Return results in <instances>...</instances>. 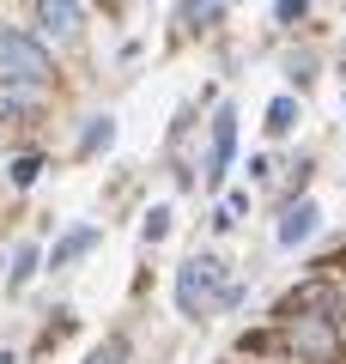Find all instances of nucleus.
I'll return each mask as SVG.
<instances>
[{"mask_svg":"<svg viewBox=\"0 0 346 364\" xmlns=\"http://www.w3.org/2000/svg\"><path fill=\"white\" fill-rule=\"evenodd\" d=\"M310 13V0H280V25H298Z\"/></svg>","mask_w":346,"mask_h":364,"instance_id":"obj_13","label":"nucleus"},{"mask_svg":"<svg viewBox=\"0 0 346 364\" xmlns=\"http://www.w3.org/2000/svg\"><path fill=\"white\" fill-rule=\"evenodd\" d=\"M316 219H322L316 200H298V207H285V219H280V243H285V249H298L310 231H316Z\"/></svg>","mask_w":346,"mask_h":364,"instance_id":"obj_6","label":"nucleus"},{"mask_svg":"<svg viewBox=\"0 0 346 364\" xmlns=\"http://www.w3.org/2000/svg\"><path fill=\"white\" fill-rule=\"evenodd\" d=\"M219 261L213 255H194V261H182V273H177V310L182 316H194V322H201V316H213L219 304L231 298L225 286H219Z\"/></svg>","mask_w":346,"mask_h":364,"instance_id":"obj_2","label":"nucleus"},{"mask_svg":"<svg viewBox=\"0 0 346 364\" xmlns=\"http://www.w3.org/2000/svg\"><path fill=\"white\" fill-rule=\"evenodd\" d=\"M0 67H6V79H19V85H43V79H49V55L31 37H19V31L0 37Z\"/></svg>","mask_w":346,"mask_h":364,"instance_id":"obj_3","label":"nucleus"},{"mask_svg":"<svg viewBox=\"0 0 346 364\" xmlns=\"http://www.w3.org/2000/svg\"><path fill=\"white\" fill-rule=\"evenodd\" d=\"M164 231H170V207H152L146 213V243H158Z\"/></svg>","mask_w":346,"mask_h":364,"instance_id":"obj_11","label":"nucleus"},{"mask_svg":"<svg viewBox=\"0 0 346 364\" xmlns=\"http://www.w3.org/2000/svg\"><path fill=\"white\" fill-rule=\"evenodd\" d=\"M37 158H19V164H13V182H19V188H31V182H37Z\"/></svg>","mask_w":346,"mask_h":364,"instance_id":"obj_12","label":"nucleus"},{"mask_svg":"<svg viewBox=\"0 0 346 364\" xmlns=\"http://www.w3.org/2000/svg\"><path fill=\"white\" fill-rule=\"evenodd\" d=\"M189 13H194V18H206V13H213V0H189Z\"/></svg>","mask_w":346,"mask_h":364,"instance_id":"obj_14","label":"nucleus"},{"mask_svg":"<svg viewBox=\"0 0 346 364\" xmlns=\"http://www.w3.org/2000/svg\"><path fill=\"white\" fill-rule=\"evenodd\" d=\"M85 364H128V346H122V340H103V346L91 352Z\"/></svg>","mask_w":346,"mask_h":364,"instance_id":"obj_10","label":"nucleus"},{"mask_svg":"<svg viewBox=\"0 0 346 364\" xmlns=\"http://www.w3.org/2000/svg\"><path fill=\"white\" fill-rule=\"evenodd\" d=\"M285 340L304 364H340V316H316L304 304L285 310Z\"/></svg>","mask_w":346,"mask_h":364,"instance_id":"obj_1","label":"nucleus"},{"mask_svg":"<svg viewBox=\"0 0 346 364\" xmlns=\"http://www.w3.org/2000/svg\"><path fill=\"white\" fill-rule=\"evenodd\" d=\"M298 128V97H273L268 104V134H292Z\"/></svg>","mask_w":346,"mask_h":364,"instance_id":"obj_8","label":"nucleus"},{"mask_svg":"<svg viewBox=\"0 0 346 364\" xmlns=\"http://www.w3.org/2000/svg\"><path fill=\"white\" fill-rule=\"evenodd\" d=\"M91 243H98V231H91V225H79L73 237H61V243H55V255H49V261H55V267H67V261H73V255H85Z\"/></svg>","mask_w":346,"mask_h":364,"instance_id":"obj_7","label":"nucleus"},{"mask_svg":"<svg viewBox=\"0 0 346 364\" xmlns=\"http://www.w3.org/2000/svg\"><path fill=\"white\" fill-rule=\"evenodd\" d=\"M31 273H37V249H19V255H13V273H6V279H13V286H25Z\"/></svg>","mask_w":346,"mask_h":364,"instance_id":"obj_9","label":"nucleus"},{"mask_svg":"<svg viewBox=\"0 0 346 364\" xmlns=\"http://www.w3.org/2000/svg\"><path fill=\"white\" fill-rule=\"evenodd\" d=\"M231 146H237V116H231V109H219V116H213V152H206V182H225Z\"/></svg>","mask_w":346,"mask_h":364,"instance_id":"obj_5","label":"nucleus"},{"mask_svg":"<svg viewBox=\"0 0 346 364\" xmlns=\"http://www.w3.org/2000/svg\"><path fill=\"white\" fill-rule=\"evenodd\" d=\"M0 364H13V352H0Z\"/></svg>","mask_w":346,"mask_h":364,"instance_id":"obj_15","label":"nucleus"},{"mask_svg":"<svg viewBox=\"0 0 346 364\" xmlns=\"http://www.w3.org/2000/svg\"><path fill=\"white\" fill-rule=\"evenodd\" d=\"M37 25H43V37L67 43V37H79V25H85V6H79V0H37Z\"/></svg>","mask_w":346,"mask_h":364,"instance_id":"obj_4","label":"nucleus"}]
</instances>
